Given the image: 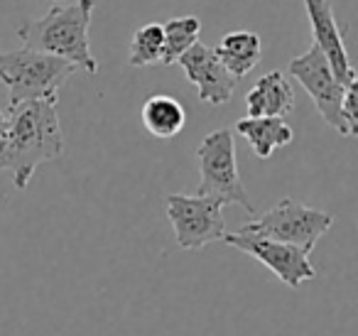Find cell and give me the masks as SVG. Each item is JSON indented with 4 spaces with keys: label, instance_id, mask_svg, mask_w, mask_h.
Instances as JSON below:
<instances>
[{
    "label": "cell",
    "instance_id": "1",
    "mask_svg": "<svg viewBox=\"0 0 358 336\" xmlns=\"http://www.w3.org/2000/svg\"><path fill=\"white\" fill-rule=\"evenodd\" d=\"M64 153L57 101H22L8 108V128L0 138V169L13 174L15 189L25 192L37 167Z\"/></svg>",
    "mask_w": 358,
    "mask_h": 336
},
{
    "label": "cell",
    "instance_id": "2",
    "mask_svg": "<svg viewBox=\"0 0 358 336\" xmlns=\"http://www.w3.org/2000/svg\"><path fill=\"white\" fill-rule=\"evenodd\" d=\"M96 0H76L69 6H55L45 18L17 27V37L27 50L55 55L71 62L86 74H99V62L91 55L89 27Z\"/></svg>",
    "mask_w": 358,
    "mask_h": 336
},
{
    "label": "cell",
    "instance_id": "3",
    "mask_svg": "<svg viewBox=\"0 0 358 336\" xmlns=\"http://www.w3.org/2000/svg\"><path fill=\"white\" fill-rule=\"evenodd\" d=\"M71 62L35 50L0 55V81L10 89V106L22 101H59V91L76 74Z\"/></svg>",
    "mask_w": 358,
    "mask_h": 336
},
{
    "label": "cell",
    "instance_id": "4",
    "mask_svg": "<svg viewBox=\"0 0 358 336\" xmlns=\"http://www.w3.org/2000/svg\"><path fill=\"white\" fill-rule=\"evenodd\" d=\"M196 160H199L201 182L196 194L199 197L216 199L226 204H238L250 216H258L255 204L250 202L245 184L241 182L238 160H236V133L229 128H221L209 133L201 145L196 148Z\"/></svg>",
    "mask_w": 358,
    "mask_h": 336
},
{
    "label": "cell",
    "instance_id": "5",
    "mask_svg": "<svg viewBox=\"0 0 358 336\" xmlns=\"http://www.w3.org/2000/svg\"><path fill=\"white\" fill-rule=\"evenodd\" d=\"M334 226V216L327 211H319L307 204L297 202L292 197H285L273 209H268L260 216H253V221L241 226L238 231L253 233L260 238H270V241L287 243L294 246L309 255L319 238Z\"/></svg>",
    "mask_w": 358,
    "mask_h": 336
},
{
    "label": "cell",
    "instance_id": "6",
    "mask_svg": "<svg viewBox=\"0 0 358 336\" xmlns=\"http://www.w3.org/2000/svg\"><path fill=\"white\" fill-rule=\"evenodd\" d=\"M221 209H224L221 202L199 194H169L167 218L179 248L201 251L209 243L224 241L226 221Z\"/></svg>",
    "mask_w": 358,
    "mask_h": 336
},
{
    "label": "cell",
    "instance_id": "7",
    "mask_svg": "<svg viewBox=\"0 0 358 336\" xmlns=\"http://www.w3.org/2000/svg\"><path fill=\"white\" fill-rule=\"evenodd\" d=\"M289 74H292L294 79L299 81V86L309 94V99H312L314 108H317L319 115L324 118V123L331 125L338 135L351 138L348 125L341 113L346 86L336 79L331 64H329L327 57L322 55V50H319L314 42L304 55L294 57V59L289 62Z\"/></svg>",
    "mask_w": 358,
    "mask_h": 336
},
{
    "label": "cell",
    "instance_id": "8",
    "mask_svg": "<svg viewBox=\"0 0 358 336\" xmlns=\"http://www.w3.org/2000/svg\"><path fill=\"white\" fill-rule=\"evenodd\" d=\"M224 243L236 248V251L245 253V255L255 258L258 262H263L275 277H280L292 290H299L304 282L317 277V270H314L309 255H304L299 248L287 246V243H278L270 241V238H260L243 231L226 233Z\"/></svg>",
    "mask_w": 358,
    "mask_h": 336
},
{
    "label": "cell",
    "instance_id": "9",
    "mask_svg": "<svg viewBox=\"0 0 358 336\" xmlns=\"http://www.w3.org/2000/svg\"><path fill=\"white\" fill-rule=\"evenodd\" d=\"M177 64L185 69L187 79L199 89V99L209 106H224L234 99L238 81L224 69L219 57L214 55V47L196 42L185 55L179 57Z\"/></svg>",
    "mask_w": 358,
    "mask_h": 336
},
{
    "label": "cell",
    "instance_id": "10",
    "mask_svg": "<svg viewBox=\"0 0 358 336\" xmlns=\"http://www.w3.org/2000/svg\"><path fill=\"white\" fill-rule=\"evenodd\" d=\"M304 8H307L309 25H312L314 45L327 57L336 79L343 86L353 84L356 81V69H353L351 59H348V50L343 45V32L338 30L331 0H304Z\"/></svg>",
    "mask_w": 358,
    "mask_h": 336
},
{
    "label": "cell",
    "instance_id": "11",
    "mask_svg": "<svg viewBox=\"0 0 358 336\" xmlns=\"http://www.w3.org/2000/svg\"><path fill=\"white\" fill-rule=\"evenodd\" d=\"M294 108V89L282 71H268L245 96L248 118H285Z\"/></svg>",
    "mask_w": 358,
    "mask_h": 336
},
{
    "label": "cell",
    "instance_id": "12",
    "mask_svg": "<svg viewBox=\"0 0 358 336\" xmlns=\"http://www.w3.org/2000/svg\"><path fill=\"white\" fill-rule=\"evenodd\" d=\"M214 55L219 57L224 69L238 81L260 64V59H263V42H260V37L255 32L236 30L229 32L214 47Z\"/></svg>",
    "mask_w": 358,
    "mask_h": 336
},
{
    "label": "cell",
    "instance_id": "13",
    "mask_svg": "<svg viewBox=\"0 0 358 336\" xmlns=\"http://www.w3.org/2000/svg\"><path fill=\"white\" fill-rule=\"evenodd\" d=\"M236 133L248 140L253 155L260 160L273 158L275 150L285 148V145H289L294 140L292 128L285 123V118H270V115L238 120L236 123Z\"/></svg>",
    "mask_w": 358,
    "mask_h": 336
},
{
    "label": "cell",
    "instance_id": "14",
    "mask_svg": "<svg viewBox=\"0 0 358 336\" xmlns=\"http://www.w3.org/2000/svg\"><path fill=\"white\" fill-rule=\"evenodd\" d=\"M143 125L152 138H159V140H169L174 135L182 133L187 123V111L185 106L179 104L177 99L172 96H164V94H157V96H150L143 106Z\"/></svg>",
    "mask_w": 358,
    "mask_h": 336
},
{
    "label": "cell",
    "instance_id": "15",
    "mask_svg": "<svg viewBox=\"0 0 358 336\" xmlns=\"http://www.w3.org/2000/svg\"><path fill=\"white\" fill-rule=\"evenodd\" d=\"M164 32V50H162V64L169 66L185 55L192 45L199 42V32H201V22L199 18L187 15V18H174L167 20L162 25Z\"/></svg>",
    "mask_w": 358,
    "mask_h": 336
},
{
    "label": "cell",
    "instance_id": "16",
    "mask_svg": "<svg viewBox=\"0 0 358 336\" xmlns=\"http://www.w3.org/2000/svg\"><path fill=\"white\" fill-rule=\"evenodd\" d=\"M164 50V32L159 22H148V25L138 27L130 40L128 50V64L130 66H150L157 64L162 59Z\"/></svg>",
    "mask_w": 358,
    "mask_h": 336
},
{
    "label": "cell",
    "instance_id": "17",
    "mask_svg": "<svg viewBox=\"0 0 358 336\" xmlns=\"http://www.w3.org/2000/svg\"><path fill=\"white\" fill-rule=\"evenodd\" d=\"M356 94H358V81L346 86V94H343V104H341V113L343 120L348 125V133L358 135V106H356Z\"/></svg>",
    "mask_w": 358,
    "mask_h": 336
},
{
    "label": "cell",
    "instance_id": "18",
    "mask_svg": "<svg viewBox=\"0 0 358 336\" xmlns=\"http://www.w3.org/2000/svg\"><path fill=\"white\" fill-rule=\"evenodd\" d=\"M6 128H8V113H3V108H0V138H3Z\"/></svg>",
    "mask_w": 358,
    "mask_h": 336
},
{
    "label": "cell",
    "instance_id": "19",
    "mask_svg": "<svg viewBox=\"0 0 358 336\" xmlns=\"http://www.w3.org/2000/svg\"><path fill=\"white\" fill-rule=\"evenodd\" d=\"M52 3H69V0H52Z\"/></svg>",
    "mask_w": 358,
    "mask_h": 336
}]
</instances>
